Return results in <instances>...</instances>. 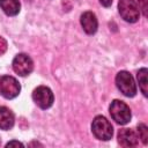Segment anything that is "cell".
Returning a JSON list of instances; mask_svg holds the SVG:
<instances>
[{"label": "cell", "mask_w": 148, "mask_h": 148, "mask_svg": "<svg viewBox=\"0 0 148 148\" xmlns=\"http://www.w3.org/2000/svg\"><path fill=\"white\" fill-rule=\"evenodd\" d=\"M91 131L92 134L98 140H103V141L110 140L113 134V127L111 123L103 116H97L94 118L91 124Z\"/></svg>", "instance_id": "cell-1"}, {"label": "cell", "mask_w": 148, "mask_h": 148, "mask_svg": "<svg viewBox=\"0 0 148 148\" xmlns=\"http://www.w3.org/2000/svg\"><path fill=\"white\" fill-rule=\"evenodd\" d=\"M110 114L112 117V119L120 124V125H125L127 123H130L131 120V109L128 108V105L119 99H114L111 102L110 104Z\"/></svg>", "instance_id": "cell-2"}, {"label": "cell", "mask_w": 148, "mask_h": 148, "mask_svg": "<svg viewBox=\"0 0 148 148\" xmlns=\"http://www.w3.org/2000/svg\"><path fill=\"white\" fill-rule=\"evenodd\" d=\"M116 84L118 89L127 97H133L136 94V84L134 79L126 71H120L116 75Z\"/></svg>", "instance_id": "cell-3"}, {"label": "cell", "mask_w": 148, "mask_h": 148, "mask_svg": "<svg viewBox=\"0 0 148 148\" xmlns=\"http://www.w3.org/2000/svg\"><path fill=\"white\" fill-rule=\"evenodd\" d=\"M20 91H21V86L15 77L9 75H3L0 77V94L5 98L7 99L15 98L16 96H18Z\"/></svg>", "instance_id": "cell-4"}, {"label": "cell", "mask_w": 148, "mask_h": 148, "mask_svg": "<svg viewBox=\"0 0 148 148\" xmlns=\"http://www.w3.org/2000/svg\"><path fill=\"white\" fill-rule=\"evenodd\" d=\"M118 9L120 16L130 23H134L139 20L140 10L134 0H119Z\"/></svg>", "instance_id": "cell-5"}, {"label": "cell", "mask_w": 148, "mask_h": 148, "mask_svg": "<svg viewBox=\"0 0 148 148\" xmlns=\"http://www.w3.org/2000/svg\"><path fill=\"white\" fill-rule=\"evenodd\" d=\"M13 69L20 76L29 75L34 69V62L31 58L25 53H18L13 59Z\"/></svg>", "instance_id": "cell-6"}, {"label": "cell", "mask_w": 148, "mask_h": 148, "mask_svg": "<svg viewBox=\"0 0 148 148\" xmlns=\"http://www.w3.org/2000/svg\"><path fill=\"white\" fill-rule=\"evenodd\" d=\"M32 99L34 102L40 108V109H49L53 104V92L49 87L39 86L37 87L32 92Z\"/></svg>", "instance_id": "cell-7"}, {"label": "cell", "mask_w": 148, "mask_h": 148, "mask_svg": "<svg viewBox=\"0 0 148 148\" xmlns=\"http://www.w3.org/2000/svg\"><path fill=\"white\" fill-rule=\"evenodd\" d=\"M81 25L84 30L86 34L88 35H94L97 31V27H98V21L96 15L92 12H84L81 15Z\"/></svg>", "instance_id": "cell-8"}, {"label": "cell", "mask_w": 148, "mask_h": 148, "mask_svg": "<svg viewBox=\"0 0 148 148\" xmlns=\"http://www.w3.org/2000/svg\"><path fill=\"white\" fill-rule=\"evenodd\" d=\"M118 142L123 147H135L139 142V138L133 130L123 128L118 132Z\"/></svg>", "instance_id": "cell-9"}, {"label": "cell", "mask_w": 148, "mask_h": 148, "mask_svg": "<svg viewBox=\"0 0 148 148\" xmlns=\"http://www.w3.org/2000/svg\"><path fill=\"white\" fill-rule=\"evenodd\" d=\"M14 114L13 112L6 108L0 106V128L1 130H9L14 125Z\"/></svg>", "instance_id": "cell-10"}, {"label": "cell", "mask_w": 148, "mask_h": 148, "mask_svg": "<svg viewBox=\"0 0 148 148\" xmlns=\"http://www.w3.org/2000/svg\"><path fill=\"white\" fill-rule=\"evenodd\" d=\"M0 7L5 14L9 16L17 15L21 8L18 0H0Z\"/></svg>", "instance_id": "cell-11"}, {"label": "cell", "mask_w": 148, "mask_h": 148, "mask_svg": "<svg viewBox=\"0 0 148 148\" xmlns=\"http://www.w3.org/2000/svg\"><path fill=\"white\" fill-rule=\"evenodd\" d=\"M147 74H148V71L147 68H141L139 69L138 74H136V79H138V82H139V87L143 94V96H147L148 95V80H147Z\"/></svg>", "instance_id": "cell-12"}, {"label": "cell", "mask_w": 148, "mask_h": 148, "mask_svg": "<svg viewBox=\"0 0 148 148\" xmlns=\"http://www.w3.org/2000/svg\"><path fill=\"white\" fill-rule=\"evenodd\" d=\"M138 134L139 139H141L143 145L148 143V127L145 124H139L138 125Z\"/></svg>", "instance_id": "cell-13"}, {"label": "cell", "mask_w": 148, "mask_h": 148, "mask_svg": "<svg viewBox=\"0 0 148 148\" xmlns=\"http://www.w3.org/2000/svg\"><path fill=\"white\" fill-rule=\"evenodd\" d=\"M138 2H139V10L142 12L143 16H147V9H148L147 2H148V0H138Z\"/></svg>", "instance_id": "cell-14"}, {"label": "cell", "mask_w": 148, "mask_h": 148, "mask_svg": "<svg viewBox=\"0 0 148 148\" xmlns=\"http://www.w3.org/2000/svg\"><path fill=\"white\" fill-rule=\"evenodd\" d=\"M7 51V42L5 38L0 37V56H2Z\"/></svg>", "instance_id": "cell-15"}, {"label": "cell", "mask_w": 148, "mask_h": 148, "mask_svg": "<svg viewBox=\"0 0 148 148\" xmlns=\"http://www.w3.org/2000/svg\"><path fill=\"white\" fill-rule=\"evenodd\" d=\"M6 147H7V148H9V147H23V143L13 140V141H9V142L6 145Z\"/></svg>", "instance_id": "cell-16"}, {"label": "cell", "mask_w": 148, "mask_h": 148, "mask_svg": "<svg viewBox=\"0 0 148 148\" xmlns=\"http://www.w3.org/2000/svg\"><path fill=\"white\" fill-rule=\"evenodd\" d=\"M99 2L104 6V7H110L112 5V0H99Z\"/></svg>", "instance_id": "cell-17"}, {"label": "cell", "mask_w": 148, "mask_h": 148, "mask_svg": "<svg viewBox=\"0 0 148 148\" xmlns=\"http://www.w3.org/2000/svg\"><path fill=\"white\" fill-rule=\"evenodd\" d=\"M29 146H30V147H32V146H40V147H42V145H40L39 142H31Z\"/></svg>", "instance_id": "cell-18"}]
</instances>
